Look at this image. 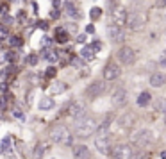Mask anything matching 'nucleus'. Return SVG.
Instances as JSON below:
<instances>
[{
  "label": "nucleus",
  "instance_id": "nucleus-11",
  "mask_svg": "<svg viewBox=\"0 0 166 159\" xmlns=\"http://www.w3.org/2000/svg\"><path fill=\"white\" fill-rule=\"evenodd\" d=\"M111 102H113V106L114 107H123L127 102H129V95H127V91L125 89H116L114 93H113V98H111Z\"/></svg>",
  "mask_w": 166,
  "mask_h": 159
},
{
  "label": "nucleus",
  "instance_id": "nucleus-17",
  "mask_svg": "<svg viewBox=\"0 0 166 159\" xmlns=\"http://www.w3.org/2000/svg\"><path fill=\"white\" fill-rule=\"evenodd\" d=\"M150 102H152V95H150L148 91L139 93V97H138V106H139V107H145V106H148Z\"/></svg>",
  "mask_w": 166,
  "mask_h": 159
},
{
  "label": "nucleus",
  "instance_id": "nucleus-13",
  "mask_svg": "<svg viewBox=\"0 0 166 159\" xmlns=\"http://www.w3.org/2000/svg\"><path fill=\"white\" fill-rule=\"evenodd\" d=\"M68 115H70L73 120H79V118L86 116V107H84L82 104L75 102V104H72V106H70V109H68Z\"/></svg>",
  "mask_w": 166,
  "mask_h": 159
},
{
  "label": "nucleus",
  "instance_id": "nucleus-46",
  "mask_svg": "<svg viewBox=\"0 0 166 159\" xmlns=\"http://www.w3.org/2000/svg\"><path fill=\"white\" fill-rule=\"evenodd\" d=\"M18 20L23 21V20H25V13H20V14H18Z\"/></svg>",
  "mask_w": 166,
  "mask_h": 159
},
{
  "label": "nucleus",
  "instance_id": "nucleus-6",
  "mask_svg": "<svg viewBox=\"0 0 166 159\" xmlns=\"http://www.w3.org/2000/svg\"><path fill=\"white\" fill-rule=\"evenodd\" d=\"M104 91H106V82H104V81H97V82H91V84L86 88V97H88L89 100H95V98H98L100 95H104Z\"/></svg>",
  "mask_w": 166,
  "mask_h": 159
},
{
  "label": "nucleus",
  "instance_id": "nucleus-5",
  "mask_svg": "<svg viewBox=\"0 0 166 159\" xmlns=\"http://www.w3.org/2000/svg\"><path fill=\"white\" fill-rule=\"evenodd\" d=\"M147 23V16L143 13H132L129 14V20H127V25L131 30H141Z\"/></svg>",
  "mask_w": 166,
  "mask_h": 159
},
{
  "label": "nucleus",
  "instance_id": "nucleus-50",
  "mask_svg": "<svg viewBox=\"0 0 166 159\" xmlns=\"http://www.w3.org/2000/svg\"><path fill=\"white\" fill-rule=\"evenodd\" d=\"M52 159H57V158H52Z\"/></svg>",
  "mask_w": 166,
  "mask_h": 159
},
{
  "label": "nucleus",
  "instance_id": "nucleus-22",
  "mask_svg": "<svg viewBox=\"0 0 166 159\" xmlns=\"http://www.w3.org/2000/svg\"><path fill=\"white\" fill-rule=\"evenodd\" d=\"M80 55H82L86 61H91V59L95 57V48H93V47H84L82 52H80Z\"/></svg>",
  "mask_w": 166,
  "mask_h": 159
},
{
  "label": "nucleus",
  "instance_id": "nucleus-3",
  "mask_svg": "<svg viewBox=\"0 0 166 159\" xmlns=\"http://www.w3.org/2000/svg\"><path fill=\"white\" fill-rule=\"evenodd\" d=\"M111 143H113V136L107 134V131L102 132V134H98L97 140H95L97 150H98L100 154H104V156H111V150H113V149H111Z\"/></svg>",
  "mask_w": 166,
  "mask_h": 159
},
{
  "label": "nucleus",
  "instance_id": "nucleus-14",
  "mask_svg": "<svg viewBox=\"0 0 166 159\" xmlns=\"http://www.w3.org/2000/svg\"><path fill=\"white\" fill-rule=\"evenodd\" d=\"M148 82H150L152 88H161V86L166 84V75L161 73V72H156V73L150 75V81H148Z\"/></svg>",
  "mask_w": 166,
  "mask_h": 159
},
{
  "label": "nucleus",
  "instance_id": "nucleus-26",
  "mask_svg": "<svg viewBox=\"0 0 166 159\" xmlns=\"http://www.w3.org/2000/svg\"><path fill=\"white\" fill-rule=\"evenodd\" d=\"M43 57H45V59H48L50 63H55V61H57V52H52V50H46V52L43 54Z\"/></svg>",
  "mask_w": 166,
  "mask_h": 159
},
{
  "label": "nucleus",
  "instance_id": "nucleus-31",
  "mask_svg": "<svg viewBox=\"0 0 166 159\" xmlns=\"http://www.w3.org/2000/svg\"><path fill=\"white\" fill-rule=\"evenodd\" d=\"M27 63H29L30 66H34V64L38 63V55H36V54H30V55L27 57Z\"/></svg>",
  "mask_w": 166,
  "mask_h": 159
},
{
  "label": "nucleus",
  "instance_id": "nucleus-40",
  "mask_svg": "<svg viewBox=\"0 0 166 159\" xmlns=\"http://www.w3.org/2000/svg\"><path fill=\"white\" fill-rule=\"evenodd\" d=\"M91 47H93L95 50H100V48H102V43H100V41H95V43H93Z\"/></svg>",
  "mask_w": 166,
  "mask_h": 159
},
{
  "label": "nucleus",
  "instance_id": "nucleus-45",
  "mask_svg": "<svg viewBox=\"0 0 166 159\" xmlns=\"http://www.w3.org/2000/svg\"><path fill=\"white\" fill-rule=\"evenodd\" d=\"M50 16H52V18H57V16H59V13H57V9H54V11L50 13Z\"/></svg>",
  "mask_w": 166,
  "mask_h": 159
},
{
  "label": "nucleus",
  "instance_id": "nucleus-7",
  "mask_svg": "<svg viewBox=\"0 0 166 159\" xmlns=\"http://www.w3.org/2000/svg\"><path fill=\"white\" fill-rule=\"evenodd\" d=\"M107 34H109V39L114 43H122L125 39V32H123L122 25H118V23H111L107 27Z\"/></svg>",
  "mask_w": 166,
  "mask_h": 159
},
{
  "label": "nucleus",
  "instance_id": "nucleus-51",
  "mask_svg": "<svg viewBox=\"0 0 166 159\" xmlns=\"http://www.w3.org/2000/svg\"><path fill=\"white\" fill-rule=\"evenodd\" d=\"M165 122H166V116H165Z\"/></svg>",
  "mask_w": 166,
  "mask_h": 159
},
{
  "label": "nucleus",
  "instance_id": "nucleus-29",
  "mask_svg": "<svg viewBox=\"0 0 166 159\" xmlns=\"http://www.w3.org/2000/svg\"><path fill=\"white\" fill-rule=\"evenodd\" d=\"M131 159H148V156H147L143 150H139V152H132Z\"/></svg>",
  "mask_w": 166,
  "mask_h": 159
},
{
  "label": "nucleus",
  "instance_id": "nucleus-37",
  "mask_svg": "<svg viewBox=\"0 0 166 159\" xmlns=\"http://www.w3.org/2000/svg\"><path fill=\"white\" fill-rule=\"evenodd\" d=\"M72 64H73V66H82L84 63H82L80 59H77V57H73V59H72Z\"/></svg>",
  "mask_w": 166,
  "mask_h": 159
},
{
  "label": "nucleus",
  "instance_id": "nucleus-39",
  "mask_svg": "<svg viewBox=\"0 0 166 159\" xmlns=\"http://www.w3.org/2000/svg\"><path fill=\"white\" fill-rule=\"evenodd\" d=\"M84 41H86V36L84 34H79L77 36V43H84Z\"/></svg>",
  "mask_w": 166,
  "mask_h": 159
},
{
  "label": "nucleus",
  "instance_id": "nucleus-32",
  "mask_svg": "<svg viewBox=\"0 0 166 159\" xmlns=\"http://www.w3.org/2000/svg\"><path fill=\"white\" fill-rule=\"evenodd\" d=\"M7 27L5 25H0V39H7Z\"/></svg>",
  "mask_w": 166,
  "mask_h": 159
},
{
  "label": "nucleus",
  "instance_id": "nucleus-44",
  "mask_svg": "<svg viewBox=\"0 0 166 159\" xmlns=\"http://www.w3.org/2000/svg\"><path fill=\"white\" fill-rule=\"evenodd\" d=\"M7 88H9L7 82H2V84H0V89H2V91H7Z\"/></svg>",
  "mask_w": 166,
  "mask_h": 159
},
{
  "label": "nucleus",
  "instance_id": "nucleus-42",
  "mask_svg": "<svg viewBox=\"0 0 166 159\" xmlns=\"http://www.w3.org/2000/svg\"><path fill=\"white\" fill-rule=\"evenodd\" d=\"M86 32H88V34H93V32H95V27H93V25H88V27H86Z\"/></svg>",
  "mask_w": 166,
  "mask_h": 159
},
{
  "label": "nucleus",
  "instance_id": "nucleus-16",
  "mask_svg": "<svg viewBox=\"0 0 166 159\" xmlns=\"http://www.w3.org/2000/svg\"><path fill=\"white\" fill-rule=\"evenodd\" d=\"M132 124H134V116H132V113H125V115H122V116L118 118V125H120L122 129H129Z\"/></svg>",
  "mask_w": 166,
  "mask_h": 159
},
{
  "label": "nucleus",
  "instance_id": "nucleus-12",
  "mask_svg": "<svg viewBox=\"0 0 166 159\" xmlns=\"http://www.w3.org/2000/svg\"><path fill=\"white\" fill-rule=\"evenodd\" d=\"M120 68H118V64H114V63H111V64H107L106 68H104V79L106 81H114V79H118L120 77Z\"/></svg>",
  "mask_w": 166,
  "mask_h": 159
},
{
  "label": "nucleus",
  "instance_id": "nucleus-48",
  "mask_svg": "<svg viewBox=\"0 0 166 159\" xmlns=\"http://www.w3.org/2000/svg\"><path fill=\"white\" fill-rule=\"evenodd\" d=\"M161 158H163V159H166V150H165V152H161Z\"/></svg>",
  "mask_w": 166,
  "mask_h": 159
},
{
  "label": "nucleus",
  "instance_id": "nucleus-33",
  "mask_svg": "<svg viewBox=\"0 0 166 159\" xmlns=\"http://www.w3.org/2000/svg\"><path fill=\"white\" fill-rule=\"evenodd\" d=\"M159 64H161V68H166V50L161 52V55H159Z\"/></svg>",
  "mask_w": 166,
  "mask_h": 159
},
{
  "label": "nucleus",
  "instance_id": "nucleus-30",
  "mask_svg": "<svg viewBox=\"0 0 166 159\" xmlns=\"http://www.w3.org/2000/svg\"><path fill=\"white\" fill-rule=\"evenodd\" d=\"M9 43H11V47H21V38H18V36H13V38L9 39Z\"/></svg>",
  "mask_w": 166,
  "mask_h": 159
},
{
  "label": "nucleus",
  "instance_id": "nucleus-18",
  "mask_svg": "<svg viewBox=\"0 0 166 159\" xmlns=\"http://www.w3.org/2000/svg\"><path fill=\"white\" fill-rule=\"evenodd\" d=\"M54 107V98L52 97H43L41 100H39V109L41 111H48V109H52Z\"/></svg>",
  "mask_w": 166,
  "mask_h": 159
},
{
  "label": "nucleus",
  "instance_id": "nucleus-24",
  "mask_svg": "<svg viewBox=\"0 0 166 159\" xmlns=\"http://www.w3.org/2000/svg\"><path fill=\"white\" fill-rule=\"evenodd\" d=\"M64 89H66V84H64V82H54V84L50 86V91H52L54 95H55V93H63Z\"/></svg>",
  "mask_w": 166,
  "mask_h": 159
},
{
  "label": "nucleus",
  "instance_id": "nucleus-41",
  "mask_svg": "<svg viewBox=\"0 0 166 159\" xmlns=\"http://www.w3.org/2000/svg\"><path fill=\"white\" fill-rule=\"evenodd\" d=\"M156 5H157V7H165L166 0H156Z\"/></svg>",
  "mask_w": 166,
  "mask_h": 159
},
{
  "label": "nucleus",
  "instance_id": "nucleus-20",
  "mask_svg": "<svg viewBox=\"0 0 166 159\" xmlns=\"http://www.w3.org/2000/svg\"><path fill=\"white\" fill-rule=\"evenodd\" d=\"M64 9H66V14L72 16V18H79V16H80V13L77 11V7H75L72 2H66V7H64Z\"/></svg>",
  "mask_w": 166,
  "mask_h": 159
},
{
  "label": "nucleus",
  "instance_id": "nucleus-8",
  "mask_svg": "<svg viewBox=\"0 0 166 159\" xmlns=\"http://www.w3.org/2000/svg\"><path fill=\"white\" fill-rule=\"evenodd\" d=\"M116 55H118V61H120L122 64H131V63H134V59H136V52L132 50V47H122Z\"/></svg>",
  "mask_w": 166,
  "mask_h": 159
},
{
  "label": "nucleus",
  "instance_id": "nucleus-36",
  "mask_svg": "<svg viewBox=\"0 0 166 159\" xmlns=\"http://www.w3.org/2000/svg\"><path fill=\"white\" fill-rule=\"evenodd\" d=\"M5 102H7V95H2V97H0V109L5 107Z\"/></svg>",
  "mask_w": 166,
  "mask_h": 159
},
{
  "label": "nucleus",
  "instance_id": "nucleus-4",
  "mask_svg": "<svg viewBox=\"0 0 166 159\" xmlns=\"http://www.w3.org/2000/svg\"><path fill=\"white\" fill-rule=\"evenodd\" d=\"M134 143H136L138 147H141V149L152 145V143H154V132H152L150 129H141V131H138L136 136H134Z\"/></svg>",
  "mask_w": 166,
  "mask_h": 159
},
{
  "label": "nucleus",
  "instance_id": "nucleus-43",
  "mask_svg": "<svg viewBox=\"0 0 166 159\" xmlns=\"http://www.w3.org/2000/svg\"><path fill=\"white\" fill-rule=\"evenodd\" d=\"M0 13H2V14H5V13H7V5H5V4H2V5H0Z\"/></svg>",
  "mask_w": 166,
  "mask_h": 159
},
{
  "label": "nucleus",
  "instance_id": "nucleus-25",
  "mask_svg": "<svg viewBox=\"0 0 166 159\" xmlns=\"http://www.w3.org/2000/svg\"><path fill=\"white\" fill-rule=\"evenodd\" d=\"M57 41L59 43H66L68 41V32L63 29H57Z\"/></svg>",
  "mask_w": 166,
  "mask_h": 159
},
{
  "label": "nucleus",
  "instance_id": "nucleus-9",
  "mask_svg": "<svg viewBox=\"0 0 166 159\" xmlns=\"http://www.w3.org/2000/svg\"><path fill=\"white\" fill-rule=\"evenodd\" d=\"M111 16H113V23H118V25H127V20H129V13L125 7H114L111 11Z\"/></svg>",
  "mask_w": 166,
  "mask_h": 159
},
{
  "label": "nucleus",
  "instance_id": "nucleus-28",
  "mask_svg": "<svg viewBox=\"0 0 166 159\" xmlns=\"http://www.w3.org/2000/svg\"><path fill=\"white\" fill-rule=\"evenodd\" d=\"M89 16H91L93 20H98V18L102 16V9H100V7H93L91 13H89Z\"/></svg>",
  "mask_w": 166,
  "mask_h": 159
},
{
  "label": "nucleus",
  "instance_id": "nucleus-1",
  "mask_svg": "<svg viewBox=\"0 0 166 159\" xmlns=\"http://www.w3.org/2000/svg\"><path fill=\"white\" fill-rule=\"evenodd\" d=\"M73 131L79 138H89L95 131H98V125L95 122V118L91 116H82L79 120H75V125H73Z\"/></svg>",
  "mask_w": 166,
  "mask_h": 159
},
{
  "label": "nucleus",
  "instance_id": "nucleus-19",
  "mask_svg": "<svg viewBox=\"0 0 166 159\" xmlns=\"http://www.w3.org/2000/svg\"><path fill=\"white\" fill-rule=\"evenodd\" d=\"M113 120H114V115H106V118H104L102 124L98 125V131H100V132H106V131L109 129V125L113 124Z\"/></svg>",
  "mask_w": 166,
  "mask_h": 159
},
{
  "label": "nucleus",
  "instance_id": "nucleus-10",
  "mask_svg": "<svg viewBox=\"0 0 166 159\" xmlns=\"http://www.w3.org/2000/svg\"><path fill=\"white\" fill-rule=\"evenodd\" d=\"M131 156H132V149L129 145H118L111 150L113 159H131Z\"/></svg>",
  "mask_w": 166,
  "mask_h": 159
},
{
  "label": "nucleus",
  "instance_id": "nucleus-35",
  "mask_svg": "<svg viewBox=\"0 0 166 159\" xmlns=\"http://www.w3.org/2000/svg\"><path fill=\"white\" fill-rule=\"evenodd\" d=\"M4 57H5L7 61H14V59H16V54H14L13 50H9V52H5V55H4Z\"/></svg>",
  "mask_w": 166,
  "mask_h": 159
},
{
  "label": "nucleus",
  "instance_id": "nucleus-34",
  "mask_svg": "<svg viewBox=\"0 0 166 159\" xmlns=\"http://www.w3.org/2000/svg\"><path fill=\"white\" fill-rule=\"evenodd\" d=\"M55 73H57V70H55V68H52V66H50V68H48V70L45 72V75H46L48 79H52V77H55Z\"/></svg>",
  "mask_w": 166,
  "mask_h": 159
},
{
  "label": "nucleus",
  "instance_id": "nucleus-23",
  "mask_svg": "<svg viewBox=\"0 0 166 159\" xmlns=\"http://www.w3.org/2000/svg\"><path fill=\"white\" fill-rule=\"evenodd\" d=\"M43 154H45V145L39 143V145H36V149H34V152H32V159H41Z\"/></svg>",
  "mask_w": 166,
  "mask_h": 159
},
{
  "label": "nucleus",
  "instance_id": "nucleus-2",
  "mask_svg": "<svg viewBox=\"0 0 166 159\" xmlns=\"http://www.w3.org/2000/svg\"><path fill=\"white\" fill-rule=\"evenodd\" d=\"M50 140L54 143H63V145H72L73 143V138H72V134L68 132V129L64 125H55L50 131Z\"/></svg>",
  "mask_w": 166,
  "mask_h": 159
},
{
  "label": "nucleus",
  "instance_id": "nucleus-27",
  "mask_svg": "<svg viewBox=\"0 0 166 159\" xmlns=\"http://www.w3.org/2000/svg\"><path fill=\"white\" fill-rule=\"evenodd\" d=\"M2 152H5V154H9V152H11V138H9V136H7V138H4Z\"/></svg>",
  "mask_w": 166,
  "mask_h": 159
},
{
  "label": "nucleus",
  "instance_id": "nucleus-21",
  "mask_svg": "<svg viewBox=\"0 0 166 159\" xmlns=\"http://www.w3.org/2000/svg\"><path fill=\"white\" fill-rule=\"evenodd\" d=\"M154 109H156L157 113L166 115V98H157V100L154 102Z\"/></svg>",
  "mask_w": 166,
  "mask_h": 159
},
{
  "label": "nucleus",
  "instance_id": "nucleus-38",
  "mask_svg": "<svg viewBox=\"0 0 166 159\" xmlns=\"http://www.w3.org/2000/svg\"><path fill=\"white\" fill-rule=\"evenodd\" d=\"M114 7H118V0H109V9L113 11Z\"/></svg>",
  "mask_w": 166,
  "mask_h": 159
},
{
  "label": "nucleus",
  "instance_id": "nucleus-47",
  "mask_svg": "<svg viewBox=\"0 0 166 159\" xmlns=\"http://www.w3.org/2000/svg\"><path fill=\"white\" fill-rule=\"evenodd\" d=\"M39 27H41V29H46V27H48V25H46V23H45V21H39Z\"/></svg>",
  "mask_w": 166,
  "mask_h": 159
},
{
  "label": "nucleus",
  "instance_id": "nucleus-49",
  "mask_svg": "<svg viewBox=\"0 0 166 159\" xmlns=\"http://www.w3.org/2000/svg\"><path fill=\"white\" fill-rule=\"evenodd\" d=\"M11 159H16V158H14V156H13V158H11Z\"/></svg>",
  "mask_w": 166,
  "mask_h": 159
},
{
  "label": "nucleus",
  "instance_id": "nucleus-15",
  "mask_svg": "<svg viewBox=\"0 0 166 159\" xmlns=\"http://www.w3.org/2000/svg\"><path fill=\"white\" fill-rule=\"evenodd\" d=\"M73 159H89V149L86 145H75L73 147Z\"/></svg>",
  "mask_w": 166,
  "mask_h": 159
}]
</instances>
